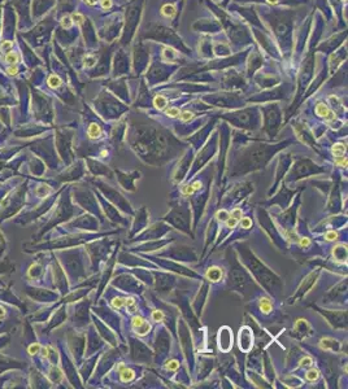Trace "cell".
Masks as SVG:
<instances>
[{
	"instance_id": "obj_1",
	"label": "cell",
	"mask_w": 348,
	"mask_h": 389,
	"mask_svg": "<svg viewBox=\"0 0 348 389\" xmlns=\"http://www.w3.org/2000/svg\"><path fill=\"white\" fill-rule=\"evenodd\" d=\"M238 252L240 253L243 263L249 269V271L253 274V276L259 280V283L263 285L269 293L278 296L281 292V288H282V283H281V279L278 276L275 275L273 271H270L244 244L238 245Z\"/></svg>"
},
{
	"instance_id": "obj_2",
	"label": "cell",
	"mask_w": 348,
	"mask_h": 389,
	"mask_svg": "<svg viewBox=\"0 0 348 389\" xmlns=\"http://www.w3.org/2000/svg\"><path fill=\"white\" fill-rule=\"evenodd\" d=\"M281 147H269L265 144H253L252 147L247 148L242 157L237 161V166L233 171L234 175L245 174L249 171H255L263 167L269 161V158L273 156L275 151H278Z\"/></svg>"
},
{
	"instance_id": "obj_3",
	"label": "cell",
	"mask_w": 348,
	"mask_h": 389,
	"mask_svg": "<svg viewBox=\"0 0 348 389\" xmlns=\"http://www.w3.org/2000/svg\"><path fill=\"white\" fill-rule=\"evenodd\" d=\"M188 216H190V212H188L187 206L177 205L172 209V212L164 219L170 222L174 227H177L178 230H181V231L186 232V234H191L190 228H188V224H190V218H188Z\"/></svg>"
},
{
	"instance_id": "obj_4",
	"label": "cell",
	"mask_w": 348,
	"mask_h": 389,
	"mask_svg": "<svg viewBox=\"0 0 348 389\" xmlns=\"http://www.w3.org/2000/svg\"><path fill=\"white\" fill-rule=\"evenodd\" d=\"M229 278H230V281H231L233 288L242 292V294H245V292H247V289H245L247 285L253 284L252 279L249 278V275L245 273V270H243V267L237 262V261H233Z\"/></svg>"
},
{
	"instance_id": "obj_5",
	"label": "cell",
	"mask_w": 348,
	"mask_h": 389,
	"mask_svg": "<svg viewBox=\"0 0 348 389\" xmlns=\"http://www.w3.org/2000/svg\"><path fill=\"white\" fill-rule=\"evenodd\" d=\"M322 169L317 167L313 162H310L309 160H300L295 163V166L292 169V171L290 174V179L288 180L295 182L298 179L303 178L305 175H309V174H316V173H321Z\"/></svg>"
},
{
	"instance_id": "obj_6",
	"label": "cell",
	"mask_w": 348,
	"mask_h": 389,
	"mask_svg": "<svg viewBox=\"0 0 348 389\" xmlns=\"http://www.w3.org/2000/svg\"><path fill=\"white\" fill-rule=\"evenodd\" d=\"M316 310H318V313L326 318V320L334 327V328H346L347 327V313L346 311H334V310H324L320 309L317 306H313Z\"/></svg>"
},
{
	"instance_id": "obj_7",
	"label": "cell",
	"mask_w": 348,
	"mask_h": 389,
	"mask_svg": "<svg viewBox=\"0 0 348 389\" xmlns=\"http://www.w3.org/2000/svg\"><path fill=\"white\" fill-rule=\"evenodd\" d=\"M320 276V270H316V271H312L310 274H308L305 276V279L301 281V284L299 285V288H298V292L295 293V296H292V297L290 298V304H294L296 300L298 298H301L303 296L308 292L310 288H312V285H313L314 283H316V280H317V278Z\"/></svg>"
},
{
	"instance_id": "obj_8",
	"label": "cell",
	"mask_w": 348,
	"mask_h": 389,
	"mask_svg": "<svg viewBox=\"0 0 348 389\" xmlns=\"http://www.w3.org/2000/svg\"><path fill=\"white\" fill-rule=\"evenodd\" d=\"M140 178V173L139 171H132V173H122L120 170H117V179L122 187H124L126 191L134 192L135 191V180Z\"/></svg>"
},
{
	"instance_id": "obj_9",
	"label": "cell",
	"mask_w": 348,
	"mask_h": 389,
	"mask_svg": "<svg viewBox=\"0 0 348 389\" xmlns=\"http://www.w3.org/2000/svg\"><path fill=\"white\" fill-rule=\"evenodd\" d=\"M217 342H218V348L221 352H223V353L230 352V349L233 348V331L226 326L219 328L218 336H217Z\"/></svg>"
},
{
	"instance_id": "obj_10",
	"label": "cell",
	"mask_w": 348,
	"mask_h": 389,
	"mask_svg": "<svg viewBox=\"0 0 348 389\" xmlns=\"http://www.w3.org/2000/svg\"><path fill=\"white\" fill-rule=\"evenodd\" d=\"M179 335H181V339H182V346L185 349V354H186V358L188 362L192 363V346H191V339H190V335H188V330H187V326L183 324V320H179Z\"/></svg>"
},
{
	"instance_id": "obj_11",
	"label": "cell",
	"mask_w": 348,
	"mask_h": 389,
	"mask_svg": "<svg viewBox=\"0 0 348 389\" xmlns=\"http://www.w3.org/2000/svg\"><path fill=\"white\" fill-rule=\"evenodd\" d=\"M253 344V336L249 327L244 326L239 331V348L243 352H249Z\"/></svg>"
},
{
	"instance_id": "obj_12",
	"label": "cell",
	"mask_w": 348,
	"mask_h": 389,
	"mask_svg": "<svg viewBox=\"0 0 348 389\" xmlns=\"http://www.w3.org/2000/svg\"><path fill=\"white\" fill-rule=\"evenodd\" d=\"M131 345H132V357L134 359H138V361H148L152 355V353L150 352V349L143 345L140 341H136V340H131Z\"/></svg>"
},
{
	"instance_id": "obj_13",
	"label": "cell",
	"mask_w": 348,
	"mask_h": 389,
	"mask_svg": "<svg viewBox=\"0 0 348 389\" xmlns=\"http://www.w3.org/2000/svg\"><path fill=\"white\" fill-rule=\"evenodd\" d=\"M265 118H266V129L269 130L270 135L275 134V130L279 126V113L275 108H270L269 112H266L265 114Z\"/></svg>"
},
{
	"instance_id": "obj_14",
	"label": "cell",
	"mask_w": 348,
	"mask_h": 389,
	"mask_svg": "<svg viewBox=\"0 0 348 389\" xmlns=\"http://www.w3.org/2000/svg\"><path fill=\"white\" fill-rule=\"evenodd\" d=\"M156 278L160 279L157 280V289L160 293H165L172 289L174 285V278L168 274H156Z\"/></svg>"
},
{
	"instance_id": "obj_15",
	"label": "cell",
	"mask_w": 348,
	"mask_h": 389,
	"mask_svg": "<svg viewBox=\"0 0 348 389\" xmlns=\"http://www.w3.org/2000/svg\"><path fill=\"white\" fill-rule=\"evenodd\" d=\"M190 161H191V153L188 152L187 155L183 157L181 163H178V167H177L176 173H174V179H176L177 182H181L183 177L186 175V173L188 170V165H190Z\"/></svg>"
},
{
	"instance_id": "obj_16",
	"label": "cell",
	"mask_w": 348,
	"mask_h": 389,
	"mask_svg": "<svg viewBox=\"0 0 348 389\" xmlns=\"http://www.w3.org/2000/svg\"><path fill=\"white\" fill-rule=\"evenodd\" d=\"M294 332H295V336L299 337V339H303V337L308 336L312 334V327L309 326V323L306 322L305 319H299L296 322L295 324V328H294Z\"/></svg>"
},
{
	"instance_id": "obj_17",
	"label": "cell",
	"mask_w": 348,
	"mask_h": 389,
	"mask_svg": "<svg viewBox=\"0 0 348 389\" xmlns=\"http://www.w3.org/2000/svg\"><path fill=\"white\" fill-rule=\"evenodd\" d=\"M334 253V257L338 262H346L347 261V245L346 244H339L336 245L332 250Z\"/></svg>"
},
{
	"instance_id": "obj_18",
	"label": "cell",
	"mask_w": 348,
	"mask_h": 389,
	"mask_svg": "<svg viewBox=\"0 0 348 389\" xmlns=\"http://www.w3.org/2000/svg\"><path fill=\"white\" fill-rule=\"evenodd\" d=\"M321 348L325 350H331V352H338L339 350V342L330 337H325L321 340Z\"/></svg>"
},
{
	"instance_id": "obj_19",
	"label": "cell",
	"mask_w": 348,
	"mask_h": 389,
	"mask_svg": "<svg viewBox=\"0 0 348 389\" xmlns=\"http://www.w3.org/2000/svg\"><path fill=\"white\" fill-rule=\"evenodd\" d=\"M207 278H208V280H211V281H217V280H219L222 278V271L219 270L218 267H212V269L208 270Z\"/></svg>"
},
{
	"instance_id": "obj_20",
	"label": "cell",
	"mask_w": 348,
	"mask_h": 389,
	"mask_svg": "<svg viewBox=\"0 0 348 389\" xmlns=\"http://www.w3.org/2000/svg\"><path fill=\"white\" fill-rule=\"evenodd\" d=\"M100 135H101L100 126L96 125V123H91L90 127H89V136L91 137V139H96V137H99Z\"/></svg>"
},
{
	"instance_id": "obj_21",
	"label": "cell",
	"mask_w": 348,
	"mask_h": 389,
	"mask_svg": "<svg viewBox=\"0 0 348 389\" xmlns=\"http://www.w3.org/2000/svg\"><path fill=\"white\" fill-rule=\"evenodd\" d=\"M260 309H261V311H264L265 314H269L273 309V305L270 302V300L269 298H261L260 300Z\"/></svg>"
},
{
	"instance_id": "obj_22",
	"label": "cell",
	"mask_w": 348,
	"mask_h": 389,
	"mask_svg": "<svg viewBox=\"0 0 348 389\" xmlns=\"http://www.w3.org/2000/svg\"><path fill=\"white\" fill-rule=\"evenodd\" d=\"M132 377H134V372H132L131 370H127V368H126V370L121 371V380L122 381H125V383L130 381Z\"/></svg>"
},
{
	"instance_id": "obj_23",
	"label": "cell",
	"mask_w": 348,
	"mask_h": 389,
	"mask_svg": "<svg viewBox=\"0 0 348 389\" xmlns=\"http://www.w3.org/2000/svg\"><path fill=\"white\" fill-rule=\"evenodd\" d=\"M162 13L165 14L166 17H173L174 13H176V8H174V5H172V4H166V5L162 8Z\"/></svg>"
},
{
	"instance_id": "obj_24",
	"label": "cell",
	"mask_w": 348,
	"mask_h": 389,
	"mask_svg": "<svg viewBox=\"0 0 348 389\" xmlns=\"http://www.w3.org/2000/svg\"><path fill=\"white\" fill-rule=\"evenodd\" d=\"M18 60H20L18 55L14 53V52H8L7 56H5V61H7V62H9V64H17Z\"/></svg>"
},
{
	"instance_id": "obj_25",
	"label": "cell",
	"mask_w": 348,
	"mask_h": 389,
	"mask_svg": "<svg viewBox=\"0 0 348 389\" xmlns=\"http://www.w3.org/2000/svg\"><path fill=\"white\" fill-rule=\"evenodd\" d=\"M344 152H346V147L343 144H335L334 149H332V153H334L336 157H342L344 155Z\"/></svg>"
},
{
	"instance_id": "obj_26",
	"label": "cell",
	"mask_w": 348,
	"mask_h": 389,
	"mask_svg": "<svg viewBox=\"0 0 348 389\" xmlns=\"http://www.w3.org/2000/svg\"><path fill=\"white\" fill-rule=\"evenodd\" d=\"M317 377H318V371L317 370H309L308 372H306V379H308L309 381H314V380H317Z\"/></svg>"
},
{
	"instance_id": "obj_27",
	"label": "cell",
	"mask_w": 348,
	"mask_h": 389,
	"mask_svg": "<svg viewBox=\"0 0 348 389\" xmlns=\"http://www.w3.org/2000/svg\"><path fill=\"white\" fill-rule=\"evenodd\" d=\"M155 104H156V106L158 109H161V108H164V106L166 105V100L164 99L162 96H158V97H156V100H155Z\"/></svg>"
},
{
	"instance_id": "obj_28",
	"label": "cell",
	"mask_w": 348,
	"mask_h": 389,
	"mask_svg": "<svg viewBox=\"0 0 348 389\" xmlns=\"http://www.w3.org/2000/svg\"><path fill=\"white\" fill-rule=\"evenodd\" d=\"M40 350V345L39 344H33V345H30L29 346V353L31 355H34V354H37V353Z\"/></svg>"
},
{
	"instance_id": "obj_29",
	"label": "cell",
	"mask_w": 348,
	"mask_h": 389,
	"mask_svg": "<svg viewBox=\"0 0 348 389\" xmlns=\"http://www.w3.org/2000/svg\"><path fill=\"white\" fill-rule=\"evenodd\" d=\"M178 367H179V363L177 361H170V362H168V365H166L168 370H177Z\"/></svg>"
},
{
	"instance_id": "obj_30",
	"label": "cell",
	"mask_w": 348,
	"mask_h": 389,
	"mask_svg": "<svg viewBox=\"0 0 348 389\" xmlns=\"http://www.w3.org/2000/svg\"><path fill=\"white\" fill-rule=\"evenodd\" d=\"M60 83H61V80L57 78V77H51V79H49V86L51 87H57V86H60Z\"/></svg>"
},
{
	"instance_id": "obj_31",
	"label": "cell",
	"mask_w": 348,
	"mask_h": 389,
	"mask_svg": "<svg viewBox=\"0 0 348 389\" xmlns=\"http://www.w3.org/2000/svg\"><path fill=\"white\" fill-rule=\"evenodd\" d=\"M325 237H326V240H336L338 235H336L335 231H330V232H327V234L325 235Z\"/></svg>"
},
{
	"instance_id": "obj_32",
	"label": "cell",
	"mask_w": 348,
	"mask_h": 389,
	"mask_svg": "<svg viewBox=\"0 0 348 389\" xmlns=\"http://www.w3.org/2000/svg\"><path fill=\"white\" fill-rule=\"evenodd\" d=\"M251 224H252V222H251L249 218H244L243 221H242V227H243V228H249Z\"/></svg>"
},
{
	"instance_id": "obj_33",
	"label": "cell",
	"mask_w": 348,
	"mask_h": 389,
	"mask_svg": "<svg viewBox=\"0 0 348 389\" xmlns=\"http://www.w3.org/2000/svg\"><path fill=\"white\" fill-rule=\"evenodd\" d=\"M168 114H170L172 117H176L177 114H179V110H178L177 108H170L168 110Z\"/></svg>"
},
{
	"instance_id": "obj_34",
	"label": "cell",
	"mask_w": 348,
	"mask_h": 389,
	"mask_svg": "<svg viewBox=\"0 0 348 389\" xmlns=\"http://www.w3.org/2000/svg\"><path fill=\"white\" fill-rule=\"evenodd\" d=\"M103 8H109L111 7V0H101Z\"/></svg>"
},
{
	"instance_id": "obj_35",
	"label": "cell",
	"mask_w": 348,
	"mask_h": 389,
	"mask_svg": "<svg viewBox=\"0 0 348 389\" xmlns=\"http://www.w3.org/2000/svg\"><path fill=\"white\" fill-rule=\"evenodd\" d=\"M4 316H5V309L0 306V320H2V319L4 318Z\"/></svg>"
},
{
	"instance_id": "obj_36",
	"label": "cell",
	"mask_w": 348,
	"mask_h": 389,
	"mask_svg": "<svg viewBox=\"0 0 348 389\" xmlns=\"http://www.w3.org/2000/svg\"><path fill=\"white\" fill-rule=\"evenodd\" d=\"M42 354H43V357H45V358H48V355H49V353H48V349H47V348H43V349H42Z\"/></svg>"
},
{
	"instance_id": "obj_37",
	"label": "cell",
	"mask_w": 348,
	"mask_h": 389,
	"mask_svg": "<svg viewBox=\"0 0 348 389\" xmlns=\"http://www.w3.org/2000/svg\"><path fill=\"white\" fill-rule=\"evenodd\" d=\"M8 73H9V74H16V73H17V69H16V68H11V69H8Z\"/></svg>"
},
{
	"instance_id": "obj_38",
	"label": "cell",
	"mask_w": 348,
	"mask_h": 389,
	"mask_svg": "<svg viewBox=\"0 0 348 389\" xmlns=\"http://www.w3.org/2000/svg\"><path fill=\"white\" fill-rule=\"evenodd\" d=\"M2 47L3 48H9V47H12V43H3Z\"/></svg>"
}]
</instances>
